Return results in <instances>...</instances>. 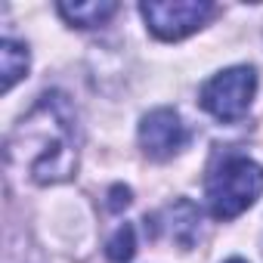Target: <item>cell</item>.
<instances>
[{
	"label": "cell",
	"mask_w": 263,
	"mask_h": 263,
	"mask_svg": "<svg viewBox=\"0 0 263 263\" xmlns=\"http://www.w3.org/2000/svg\"><path fill=\"white\" fill-rule=\"evenodd\" d=\"M105 254H108V260L111 263H127L130 257L137 254V235H134V226L130 223H124V226H118V232L108 238V245H105Z\"/></svg>",
	"instance_id": "obj_8"
},
{
	"label": "cell",
	"mask_w": 263,
	"mask_h": 263,
	"mask_svg": "<svg viewBox=\"0 0 263 263\" xmlns=\"http://www.w3.org/2000/svg\"><path fill=\"white\" fill-rule=\"evenodd\" d=\"M140 16L158 41H183L204 28V22L214 16V4L208 0H174V4L149 0V4H140Z\"/></svg>",
	"instance_id": "obj_4"
},
{
	"label": "cell",
	"mask_w": 263,
	"mask_h": 263,
	"mask_svg": "<svg viewBox=\"0 0 263 263\" xmlns=\"http://www.w3.org/2000/svg\"><path fill=\"white\" fill-rule=\"evenodd\" d=\"M59 16L68 22V25H78V28H96V25H105L118 4H111V0H93V4H59L56 7Z\"/></svg>",
	"instance_id": "obj_6"
},
{
	"label": "cell",
	"mask_w": 263,
	"mask_h": 263,
	"mask_svg": "<svg viewBox=\"0 0 263 263\" xmlns=\"http://www.w3.org/2000/svg\"><path fill=\"white\" fill-rule=\"evenodd\" d=\"M186 140H189L186 124L180 121L174 108H155L140 121V146L155 161L174 158L186 146Z\"/></svg>",
	"instance_id": "obj_5"
},
{
	"label": "cell",
	"mask_w": 263,
	"mask_h": 263,
	"mask_svg": "<svg viewBox=\"0 0 263 263\" xmlns=\"http://www.w3.org/2000/svg\"><path fill=\"white\" fill-rule=\"evenodd\" d=\"M0 65H4V93H10L16 87V81H22L28 74V47L7 37L0 44Z\"/></svg>",
	"instance_id": "obj_7"
},
{
	"label": "cell",
	"mask_w": 263,
	"mask_h": 263,
	"mask_svg": "<svg viewBox=\"0 0 263 263\" xmlns=\"http://www.w3.org/2000/svg\"><path fill=\"white\" fill-rule=\"evenodd\" d=\"M226 263H248V260H241V257H232V260H226Z\"/></svg>",
	"instance_id": "obj_9"
},
{
	"label": "cell",
	"mask_w": 263,
	"mask_h": 263,
	"mask_svg": "<svg viewBox=\"0 0 263 263\" xmlns=\"http://www.w3.org/2000/svg\"><path fill=\"white\" fill-rule=\"evenodd\" d=\"M263 192V167L248 155L223 158L204 183L208 211L217 220H235L245 214Z\"/></svg>",
	"instance_id": "obj_2"
},
{
	"label": "cell",
	"mask_w": 263,
	"mask_h": 263,
	"mask_svg": "<svg viewBox=\"0 0 263 263\" xmlns=\"http://www.w3.org/2000/svg\"><path fill=\"white\" fill-rule=\"evenodd\" d=\"M254 93H257V71L251 65H232L204 81L198 99L201 108L217 121H238L248 115Z\"/></svg>",
	"instance_id": "obj_3"
},
{
	"label": "cell",
	"mask_w": 263,
	"mask_h": 263,
	"mask_svg": "<svg viewBox=\"0 0 263 263\" xmlns=\"http://www.w3.org/2000/svg\"><path fill=\"white\" fill-rule=\"evenodd\" d=\"M10 164H22L41 186L65 183L78 171V118L65 93H44L7 140Z\"/></svg>",
	"instance_id": "obj_1"
}]
</instances>
